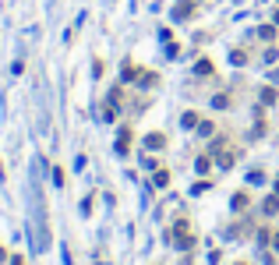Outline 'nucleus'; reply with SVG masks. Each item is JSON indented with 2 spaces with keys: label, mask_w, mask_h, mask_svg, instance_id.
<instances>
[{
  "label": "nucleus",
  "mask_w": 279,
  "mask_h": 265,
  "mask_svg": "<svg viewBox=\"0 0 279 265\" xmlns=\"http://www.w3.org/2000/svg\"><path fill=\"white\" fill-rule=\"evenodd\" d=\"M209 166H212L209 156H198V159H195V170H198V173H209Z\"/></svg>",
  "instance_id": "nucleus-10"
},
{
  "label": "nucleus",
  "mask_w": 279,
  "mask_h": 265,
  "mask_svg": "<svg viewBox=\"0 0 279 265\" xmlns=\"http://www.w3.org/2000/svg\"><path fill=\"white\" fill-rule=\"evenodd\" d=\"M128 149H131V131H128V128H124V131H120V141H117V152H120V156H124V152H128Z\"/></svg>",
  "instance_id": "nucleus-8"
},
{
  "label": "nucleus",
  "mask_w": 279,
  "mask_h": 265,
  "mask_svg": "<svg viewBox=\"0 0 279 265\" xmlns=\"http://www.w3.org/2000/svg\"><path fill=\"white\" fill-rule=\"evenodd\" d=\"M195 74H212V64L209 61H198V64H195Z\"/></svg>",
  "instance_id": "nucleus-16"
},
{
  "label": "nucleus",
  "mask_w": 279,
  "mask_h": 265,
  "mask_svg": "<svg viewBox=\"0 0 279 265\" xmlns=\"http://www.w3.org/2000/svg\"><path fill=\"white\" fill-rule=\"evenodd\" d=\"M258 99H262L265 106H272V103H276V99H279V92H276V89H272V85H265V89L258 92Z\"/></svg>",
  "instance_id": "nucleus-4"
},
{
  "label": "nucleus",
  "mask_w": 279,
  "mask_h": 265,
  "mask_svg": "<svg viewBox=\"0 0 279 265\" xmlns=\"http://www.w3.org/2000/svg\"><path fill=\"white\" fill-rule=\"evenodd\" d=\"M230 61L240 67V64H247V53H244V50H233V53H230Z\"/></svg>",
  "instance_id": "nucleus-13"
},
{
  "label": "nucleus",
  "mask_w": 279,
  "mask_h": 265,
  "mask_svg": "<svg viewBox=\"0 0 279 265\" xmlns=\"http://www.w3.org/2000/svg\"><path fill=\"white\" fill-rule=\"evenodd\" d=\"M237 265H244V262H237Z\"/></svg>",
  "instance_id": "nucleus-25"
},
{
  "label": "nucleus",
  "mask_w": 279,
  "mask_h": 265,
  "mask_svg": "<svg viewBox=\"0 0 279 265\" xmlns=\"http://www.w3.org/2000/svg\"><path fill=\"white\" fill-rule=\"evenodd\" d=\"M145 145H148V149H163V145H166V138H163L159 131H152V134H145Z\"/></svg>",
  "instance_id": "nucleus-5"
},
{
  "label": "nucleus",
  "mask_w": 279,
  "mask_h": 265,
  "mask_svg": "<svg viewBox=\"0 0 279 265\" xmlns=\"http://www.w3.org/2000/svg\"><path fill=\"white\" fill-rule=\"evenodd\" d=\"M4 262H7V251H4V248H0V265H4Z\"/></svg>",
  "instance_id": "nucleus-22"
},
{
  "label": "nucleus",
  "mask_w": 279,
  "mask_h": 265,
  "mask_svg": "<svg viewBox=\"0 0 279 265\" xmlns=\"http://www.w3.org/2000/svg\"><path fill=\"white\" fill-rule=\"evenodd\" d=\"M180 124H184V128H198V113H195V110H188V113L180 117Z\"/></svg>",
  "instance_id": "nucleus-9"
},
{
  "label": "nucleus",
  "mask_w": 279,
  "mask_h": 265,
  "mask_svg": "<svg viewBox=\"0 0 279 265\" xmlns=\"http://www.w3.org/2000/svg\"><path fill=\"white\" fill-rule=\"evenodd\" d=\"M195 7H198V0H177V7L170 11V18H173V21H188V18L195 14Z\"/></svg>",
  "instance_id": "nucleus-2"
},
{
  "label": "nucleus",
  "mask_w": 279,
  "mask_h": 265,
  "mask_svg": "<svg viewBox=\"0 0 279 265\" xmlns=\"http://www.w3.org/2000/svg\"><path fill=\"white\" fill-rule=\"evenodd\" d=\"M11 265H25V258H21V255H14V258H11Z\"/></svg>",
  "instance_id": "nucleus-20"
},
{
  "label": "nucleus",
  "mask_w": 279,
  "mask_h": 265,
  "mask_svg": "<svg viewBox=\"0 0 279 265\" xmlns=\"http://www.w3.org/2000/svg\"><path fill=\"white\" fill-rule=\"evenodd\" d=\"M230 205H233V209H244V205H247V195H244V191H237V195H233V201H230Z\"/></svg>",
  "instance_id": "nucleus-15"
},
{
  "label": "nucleus",
  "mask_w": 279,
  "mask_h": 265,
  "mask_svg": "<svg viewBox=\"0 0 279 265\" xmlns=\"http://www.w3.org/2000/svg\"><path fill=\"white\" fill-rule=\"evenodd\" d=\"M262 212H265V216H276L279 212V195H269V198L262 201Z\"/></svg>",
  "instance_id": "nucleus-3"
},
{
  "label": "nucleus",
  "mask_w": 279,
  "mask_h": 265,
  "mask_svg": "<svg viewBox=\"0 0 279 265\" xmlns=\"http://www.w3.org/2000/svg\"><path fill=\"white\" fill-rule=\"evenodd\" d=\"M262 61H265V64H276V61H279V50H272V46H269V50L262 53Z\"/></svg>",
  "instance_id": "nucleus-14"
},
{
  "label": "nucleus",
  "mask_w": 279,
  "mask_h": 265,
  "mask_svg": "<svg viewBox=\"0 0 279 265\" xmlns=\"http://www.w3.org/2000/svg\"><path fill=\"white\" fill-rule=\"evenodd\" d=\"M219 166H223V170H230V166H233V156H230V152H226V156H219Z\"/></svg>",
  "instance_id": "nucleus-18"
},
{
  "label": "nucleus",
  "mask_w": 279,
  "mask_h": 265,
  "mask_svg": "<svg viewBox=\"0 0 279 265\" xmlns=\"http://www.w3.org/2000/svg\"><path fill=\"white\" fill-rule=\"evenodd\" d=\"M170 184V170H156V188H166Z\"/></svg>",
  "instance_id": "nucleus-11"
},
{
  "label": "nucleus",
  "mask_w": 279,
  "mask_h": 265,
  "mask_svg": "<svg viewBox=\"0 0 279 265\" xmlns=\"http://www.w3.org/2000/svg\"><path fill=\"white\" fill-rule=\"evenodd\" d=\"M247 181H251V184H262V181H265V173H258V170H251V173H247Z\"/></svg>",
  "instance_id": "nucleus-19"
},
{
  "label": "nucleus",
  "mask_w": 279,
  "mask_h": 265,
  "mask_svg": "<svg viewBox=\"0 0 279 265\" xmlns=\"http://www.w3.org/2000/svg\"><path fill=\"white\" fill-rule=\"evenodd\" d=\"M32 233H36V251L50 248V219H46V198L39 184H32Z\"/></svg>",
  "instance_id": "nucleus-1"
},
{
  "label": "nucleus",
  "mask_w": 279,
  "mask_h": 265,
  "mask_svg": "<svg viewBox=\"0 0 279 265\" xmlns=\"http://www.w3.org/2000/svg\"><path fill=\"white\" fill-rule=\"evenodd\" d=\"M195 131L202 134V138H212V131H215V128H212L209 121H198V128H195Z\"/></svg>",
  "instance_id": "nucleus-12"
},
{
  "label": "nucleus",
  "mask_w": 279,
  "mask_h": 265,
  "mask_svg": "<svg viewBox=\"0 0 279 265\" xmlns=\"http://www.w3.org/2000/svg\"><path fill=\"white\" fill-rule=\"evenodd\" d=\"M212 110H230V96H226V92L212 96Z\"/></svg>",
  "instance_id": "nucleus-6"
},
{
  "label": "nucleus",
  "mask_w": 279,
  "mask_h": 265,
  "mask_svg": "<svg viewBox=\"0 0 279 265\" xmlns=\"http://www.w3.org/2000/svg\"><path fill=\"white\" fill-rule=\"evenodd\" d=\"M276 28H279V25H262V28H258V39L272 43V39H276Z\"/></svg>",
  "instance_id": "nucleus-7"
},
{
  "label": "nucleus",
  "mask_w": 279,
  "mask_h": 265,
  "mask_svg": "<svg viewBox=\"0 0 279 265\" xmlns=\"http://www.w3.org/2000/svg\"><path fill=\"white\" fill-rule=\"evenodd\" d=\"M177 53H180V46H177V43H166V57L177 61Z\"/></svg>",
  "instance_id": "nucleus-17"
},
{
  "label": "nucleus",
  "mask_w": 279,
  "mask_h": 265,
  "mask_svg": "<svg viewBox=\"0 0 279 265\" xmlns=\"http://www.w3.org/2000/svg\"><path fill=\"white\" fill-rule=\"evenodd\" d=\"M276 195H279V181H276Z\"/></svg>",
  "instance_id": "nucleus-24"
},
{
  "label": "nucleus",
  "mask_w": 279,
  "mask_h": 265,
  "mask_svg": "<svg viewBox=\"0 0 279 265\" xmlns=\"http://www.w3.org/2000/svg\"><path fill=\"white\" fill-rule=\"evenodd\" d=\"M272 251H279V233H276V237H272Z\"/></svg>",
  "instance_id": "nucleus-21"
},
{
  "label": "nucleus",
  "mask_w": 279,
  "mask_h": 265,
  "mask_svg": "<svg viewBox=\"0 0 279 265\" xmlns=\"http://www.w3.org/2000/svg\"><path fill=\"white\" fill-rule=\"evenodd\" d=\"M272 25H279V7H276V14H272Z\"/></svg>",
  "instance_id": "nucleus-23"
}]
</instances>
